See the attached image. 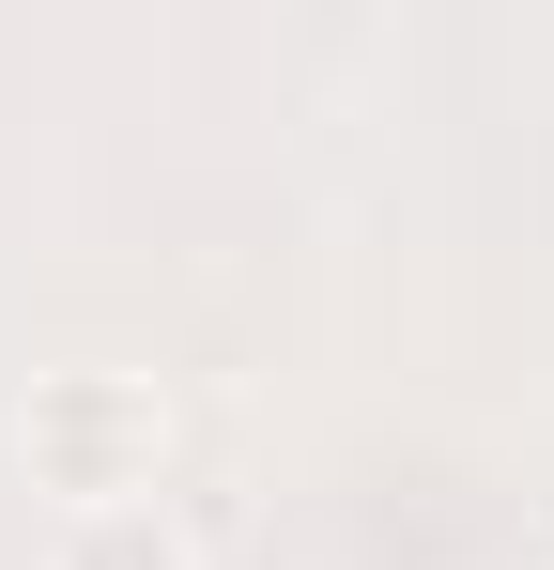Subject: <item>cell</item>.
<instances>
[{"mask_svg": "<svg viewBox=\"0 0 554 570\" xmlns=\"http://www.w3.org/2000/svg\"><path fill=\"white\" fill-rule=\"evenodd\" d=\"M47 448L78 463V493H123L108 448H155V416H139V401H47Z\"/></svg>", "mask_w": 554, "mask_h": 570, "instance_id": "cell-1", "label": "cell"}, {"mask_svg": "<svg viewBox=\"0 0 554 570\" xmlns=\"http://www.w3.org/2000/svg\"><path fill=\"white\" fill-rule=\"evenodd\" d=\"M62 570H185V540L155 524V509H92L78 540H62Z\"/></svg>", "mask_w": 554, "mask_h": 570, "instance_id": "cell-2", "label": "cell"}]
</instances>
